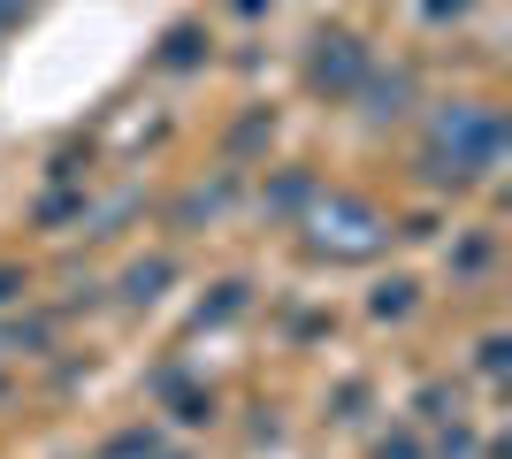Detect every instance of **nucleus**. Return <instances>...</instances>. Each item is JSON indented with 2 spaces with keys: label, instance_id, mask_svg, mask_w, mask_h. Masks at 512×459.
<instances>
[{
  "label": "nucleus",
  "instance_id": "1a4fd4ad",
  "mask_svg": "<svg viewBox=\"0 0 512 459\" xmlns=\"http://www.w3.org/2000/svg\"><path fill=\"white\" fill-rule=\"evenodd\" d=\"M314 199H321L314 169H283L276 184H268V215H299V207H314Z\"/></svg>",
  "mask_w": 512,
  "mask_h": 459
},
{
  "label": "nucleus",
  "instance_id": "ddd939ff",
  "mask_svg": "<svg viewBox=\"0 0 512 459\" xmlns=\"http://www.w3.org/2000/svg\"><path fill=\"white\" fill-rule=\"evenodd\" d=\"M367 314H375V322H406V314H413V276H390V284H375Z\"/></svg>",
  "mask_w": 512,
  "mask_h": 459
},
{
  "label": "nucleus",
  "instance_id": "5701e85b",
  "mask_svg": "<svg viewBox=\"0 0 512 459\" xmlns=\"http://www.w3.org/2000/svg\"><path fill=\"white\" fill-rule=\"evenodd\" d=\"M23 8H31V0H0V31H8V23H16Z\"/></svg>",
  "mask_w": 512,
  "mask_h": 459
},
{
  "label": "nucleus",
  "instance_id": "aec40b11",
  "mask_svg": "<svg viewBox=\"0 0 512 459\" xmlns=\"http://www.w3.org/2000/svg\"><path fill=\"white\" fill-rule=\"evenodd\" d=\"M375 459H428V444L413 437V429H398V437H383V444H375Z\"/></svg>",
  "mask_w": 512,
  "mask_h": 459
},
{
  "label": "nucleus",
  "instance_id": "393cba45",
  "mask_svg": "<svg viewBox=\"0 0 512 459\" xmlns=\"http://www.w3.org/2000/svg\"><path fill=\"white\" fill-rule=\"evenodd\" d=\"M153 459H184V452H153Z\"/></svg>",
  "mask_w": 512,
  "mask_h": 459
},
{
  "label": "nucleus",
  "instance_id": "412c9836",
  "mask_svg": "<svg viewBox=\"0 0 512 459\" xmlns=\"http://www.w3.org/2000/svg\"><path fill=\"white\" fill-rule=\"evenodd\" d=\"M467 8H474V0H421L428 23H451V16H467Z\"/></svg>",
  "mask_w": 512,
  "mask_h": 459
},
{
  "label": "nucleus",
  "instance_id": "9d476101",
  "mask_svg": "<svg viewBox=\"0 0 512 459\" xmlns=\"http://www.w3.org/2000/svg\"><path fill=\"white\" fill-rule=\"evenodd\" d=\"M153 62H161V69H199V62H207V31H199V23H176Z\"/></svg>",
  "mask_w": 512,
  "mask_h": 459
},
{
  "label": "nucleus",
  "instance_id": "20e7f679",
  "mask_svg": "<svg viewBox=\"0 0 512 459\" xmlns=\"http://www.w3.org/2000/svg\"><path fill=\"white\" fill-rule=\"evenodd\" d=\"M54 337H62L54 314H16V322H0V360H39L54 352Z\"/></svg>",
  "mask_w": 512,
  "mask_h": 459
},
{
  "label": "nucleus",
  "instance_id": "6ab92c4d",
  "mask_svg": "<svg viewBox=\"0 0 512 459\" xmlns=\"http://www.w3.org/2000/svg\"><path fill=\"white\" fill-rule=\"evenodd\" d=\"M474 368H482V375L497 383V375L512 368V337H482V345H474Z\"/></svg>",
  "mask_w": 512,
  "mask_h": 459
},
{
  "label": "nucleus",
  "instance_id": "f257e3e1",
  "mask_svg": "<svg viewBox=\"0 0 512 459\" xmlns=\"http://www.w3.org/2000/svg\"><path fill=\"white\" fill-rule=\"evenodd\" d=\"M383 238H390V222L375 215L367 199H344V192L314 199V253H329V261H367Z\"/></svg>",
  "mask_w": 512,
  "mask_h": 459
},
{
  "label": "nucleus",
  "instance_id": "4468645a",
  "mask_svg": "<svg viewBox=\"0 0 512 459\" xmlns=\"http://www.w3.org/2000/svg\"><path fill=\"white\" fill-rule=\"evenodd\" d=\"M413 421H436V429L459 421V391H451V383H421V391H413Z\"/></svg>",
  "mask_w": 512,
  "mask_h": 459
},
{
  "label": "nucleus",
  "instance_id": "4be33fe9",
  "mask_svg": "<svg viewBox=\"0 0 512 459\" xmlns=\"http://www.w3.org/2000/svg\"><path fill=\"white\" fill-rule=\"evenodd\" d=\"M23 291H31V276H23V268H0V306H16Z\"/></svg>",
  "mask_w": 512,
  "mask_h": 459
},
{
  "label": "nucleus",
  "instance_id": "b1692460",
  "mask_svg": "<svg viewBox=\"0 0 512 459\" xmlns=\"http://www.w3.org/2000/svg\"><path fill=\"white\" fill-rule=\"evenodd\" d=\"M260 8H268V0H237V16H260Z\"/></svg>",
  "mask_w": 512,
  "mask_h": 459
},
{
  "label": "nucleus",
  "instance_id": "f3484780",
  "mask_svg": "<svg viewBox=\"0 0 512 459\" xmlns=\"http://www.w3.org/2000/svg\"><path fill=\"white\" fill-rule=\"evenodd\" d=\"M268 138H276V115L260 108V115H245V123L230 131V153H253V146H268Z\"/></svg>",
  "mask_w": 512,
  "mask_h": 459
},
{
  "label": "nucleus",
  "instance_id": "a211bd4d",
  "mask_svg": "<svg viewBox=\"0 0 512 459\" xmlns=\"http://www.w3.org/2000/svg\"><path fill=\"white\" fill-rule=\"evenodd\" d=\"M176 421H184V429H207V421H214V398L207 391H184V383H176Z\"/></svg>",
  "mask_w": 512,
  "mask_h": 459
},
{
  "label": "nucleus",
  "instance_id": "39448f33",
  "mask_svg": "<svg viewBox=\"0 0 512 459\" xmlns=\"http://www.w3.org/2000/svg\"><path fill=\"white\" fill-rule=\"evenodd\" d=\"M230 199H237V176H214V184H192V192H184V199L169 207V222H176V230H199V222H214L222 207H230Z\"/></svg>",
  "mask_w": 512,
  "mask_h": 459
},
{
  "label": "nucleus",
  "instance_id": "dca6fc26",
  "mask_svg": "<svg viewBox=\"0 0 512 459\" xmlns=\"http://www.w3.org/2000/svg\"><path fill=\"white\" fill-rule=\"evenodd\" d=\"M490 253H497V238H490V230H474V238L451 253V268H459V276H482V268H490Z\"/></svg>",
  "mask_w": 512,
  "mask_h": 459
},
{
  "label": "nucleus",
  "instance_id": "423d86ee",
  "mask_svg": "<svg viewBox=\"0 0 512 459\" xmlns=\"http://www.w3.org/2000/svg\"><path fill=\"white\" fill-rule=\"evenodd\" d=\"M169 284H176V261H169V253H153V261H130L115 291H123V306H153Z\"/></svg>",
  "mask_w": 512,
  "mask_h": 459
},
{
  "label": "nucleus",
  "instance_id": "f03ea898",
  "mask_svg": "<svg viewBox=\"0 0 512 459\" xmlns=\"http://www.w3.org/2000/svg\"><path fill=\"white\" fill-rule=\"evenodd\" d=\"M367 69H375L367 39H352V31H321V39H314V54H306V85H314L321 100H352Z\"/></svg>",
  "mask_w": 512,
  "mask_h": 459
},
{
  "label": "nucleus",
  "instance_id": "9b49d317",
  "mask_svg": "<svg viewBox=\"0 0 512 459\" xmlns=\"http://www.w3.org/2000/svg\"><path fill=\"white\" fill-rule=\"evenodd\" d=\"M245 306H253V284H214V299H199V329H222V322H237V314H245Z\"/></svg>",
  "mask_w": 512,
  "mask_h": 459
},
{
  "label": "nucleus",
  "instance_id": "6e6552de",
  "mask_svg": "<svg viewBox=\"0 0 512 459\" xmlns=\"http://www.w3.org/2000/svg\"><path fill=\"white\" fill-rule=\"evenodd\" d=\"M85 215H92V199H85V192H69V184H62V192H46L39 207H31V230H46V238H62L69 222H85Z\"/></svg>",
  "mask_w": 512,
  "mask_h": 459
},
{
  "label": "nucleus",
  "instance_id": "7ed1b4c3",
  "mask_svg": "<svg viewBox=\"0 0 512 459\" xmlns=\"http://www.w3.org/2000/svg\"><path fill=\"white\" fill-rule=\"evenodd\" d=\"M352 100L367 123H398V115H413V69H367Z\"/></svg>",
  "mask_w": 512,
  "mask_h": 459
},
{
  "label": "nucleus",
  "instance_id": "0eeeda50",
  "mask_svg": "<svg viewBox=\"0 0 512 459\" xmlns=\"http://www.w3.org/2000/svg\"><path fill=\"white\" fill-rule=\"evenodd\" d=\"M421 184H428V192H474L482 176H474L451 146H421Z\"/></svg>",
  "mask_w": 512,
  "mask_h": 459
},
{
  "label": "nucleus",
  "instance_id": "f8f14e48",
  "mask_svg": "<svg viewBox=\"0 0 512 459\" xmlns=\"http://www.w3.org/2000/svg\"><path fill=\"white\" fill-rule=\"evenodd\" d=\"M161 452V429L153 421H138V429H115V437L100 444V459H153Z\"/></svg>",
  "mask_w": 512,
  "mask_h": 459
},
{
  "label": "nucleus",
  "instance_id": "2eb2a0df",
  "mask_svg": "<svg viewBox=\"0 0 512 459\" xmlns=\"http://www.w3.org/2000/svg\"><path fill=\"white\" fill-rule=\"evenodd\" d=\"M428 459H474V429H467V414L436 429V444H428Z\"/></svg>",
  "mask_w": 512,
  "mask_h": 459
}]
</instances>
